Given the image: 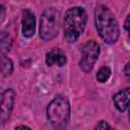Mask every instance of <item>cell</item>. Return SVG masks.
I'll use <instances>...</instances> for the list:
<instances>
[{
    "label": "cell",
    "mask_w": 130,
    "mask_h": 130,
    "mask_svg": "<svg viewBox=\"0 0 130 130\" xmlns=\"http://www.w3.org/2000/svg\"><path fill=\"white\" fill-rule=\"evenodd\" d=\"M95 26L105 43L109 45L115 44L120 36V28L113 12L103 4L95 7L94 10Z\"/></svg>",
    "instance_id": "1"
},
{
    "label": "cell",
    "mask_w": 130,
    "mask_h": 130,
    "mask_svg": "<svg viewBox=\"0 0 130 130\" xmlns=\"http://www.w3.org/2000/svg\"><path fill=\"white\" fill-rule=\"evenodd\" d=\"M86 12L81 7H71L66 11L64 18V38L67 42H75L83 32L86 24Z\"/></svg>",
    "instance_id": "2"
},
{
    "label": "cell",
    "mask_w": 130,
    "mask_h": 130,
    "mask_svg": "<svg viewBox=\"0 0 130 130\" xmlns=\"http://www.w3.org/2000/svg\"><path fill=\"white\" fill-rule=\"evenodd\" d=\"M47 118L56 129L66 128L70 119V104L65 95H57L47 108Z\"/></svg>",
    "instance_id": "3"
},
{
    "label": "cell",
    "mask_w": 130,
    "mask_h": 130,
    "mask_svg": "<svg viewBox=\"0 0 130 130\" xmlns=\"http://www.w3.org/2000/svg\"><path fill=\"white\" fill-rule=\"evenodd\" d=\"M61 13L55 7L47 8L40 20V37L44 41H51L54 39L60 28Z\"/></svg>",
    "instance_id": "4"
},
{
    "label": "cell",
    "mask_w": 130,
    "mask_h": 130,
    "mask_svg": "<svg viewBox=\"0 0 130 130\" xmlns=\"http://www.w3.org/2000/svg\"><path fill=\"white\" fill-rule=\"evenodd\" d=\"M81 52L82 57L79 63L80 68L82 69V71L86 73L90 72L100 55V46L94 41H87L82 46Z\"/></svg>",
    "instance_id": "5"
},
{
    "label": "cell",
    "mask_w": 130,
    "mask_h": 130,
    "mask_svg": "<svg viewBox=\"0 0 130 130\" xmlns=\"http://www.w3.org/2000/svg\"><path fill=\"white\" fill-rule=\"evenodd\" d=\"M15 96L16 93L12 88L6 89L3 92L0 103V123L4 124L9 119L15 103Z\"/></svg>",
    "instance_id": "6"
},
{
    "label": "cell",
    "mask_w": 130,
    "mask_h": 130,
    "mask_svg": "<svg viewBox=\"0 0 130 130\" xmlns=\"http://www.w3.org/2000/svg\"><path fill=\"white\" fill-rule=\"evenodd\" d=\"M22 34L25 38H30L34 36L36 30V17L35 14L28 10L25 9L22 11Z\"/></svg>",
    "instance_id": "7"
},
{
    "label": "cell",
    "mask_w": 130,
    "mask_h": 130,
    "mask_svg": "<svg viewBox=\"0 0 130 130\" xmlns=\"http://www.w3.org/2000/svg\"><path fill=\"white\" fill-rule=\"evenodd\" d=\"M46 63L48 66H63L66 63V55L59 48H53L46 54Z\"/></svg>",
    "instance_id": "8"
},
{
    "label": "cell",
    "mask_w": 130,
    "mask_h": 130,
    "mask_svg": "<svg viewBox=\"0 0 130 130\" xmlns=\"http://www.w3.org/2000/svg\"><path fill=\"white\" fill-rule=\"evenodd\" d=\"M128 102H129V87H126L118 91L114 95V104L120 112H124L127 110Z\"/></svg>",
    "instance_id": "9"
},
{
    "label": "cell",
    "mask_w": 130,
    "mask_h": 130,
    "mask_svg": "<svg viewBox=\"0 0 130 130\" xmlns=\"http://www.w3.org/2000/svg\"><path fill=\"white\" fill-rule=\"evenodd\" d=\"M12 47V39L9 34L2 31L0 32V53L6 54Z\"/></svg>",
    "instance_id": "10"
},
{
    "label": "cell",
    "mask_w": 130,
    "mask_h": 130,
    "mask_svg": "<svg viewBox=\"0 0 130 130\" xmlns=\"http://www.w3.org/2000/svg\"><path fill=\"white\" fill-rule=\"evenodd\" d=\"M13 71V63L12 61L6 57L1 56L0 57V73L3 76H9Z\"/></svg>",
    "instance_id": "11"
},
{
    "label": "cell",
    "mask_w": 130,
    "mask_h": 130,
    "mask_svg": "<svg viewBox=\"0 0 130 130\" xmlns=\"http://www.w3.org/2000/svg\"><path fill=\"white\" fill-rule=\"evenodd\" d=\"M111 76V69L108 66L102 67L96 73V79L100 82H106Z\"/></svg>",
    "instance_id": "12"
},
{
    "label": "cell",
    "mask_w": 130,
    "mask_h": 130,
    "mask_svg": "<svg viewBox=\"0 0 130 130\" xmlns=\"http://www.w3.org/2000/svg\"><path fill=\"white\" fill-rule=\"evenodd\" d=\"M94 130H114L110 124H108L106 121H100L94 127Z\"/></svg>",
    "instance_id": "13"
},
{
    "label": "cell",
    "mask_w": 130,
    "mask_h": 130,
    "mask_svg": "<svg viewBox=\"0 0 130 130\" xmlns=\"http://www.w3.org/2000/svg\"><path fill=\"white\" fill-rule=\"evenodd\" d=\"M5 18V7L0 4V22H2Z\"/></svg>",
    "instance_id": "14"
},
{
    "label": "cell",
    "mask_w": 130,
    "mask_h": 130,
    "mask_svg": "<svg viewBox=\"0 0 130 130\" xmlns=\"http://www.w3.org/2000/svg\"><path fill=\"white\" fill-rule=\"evenodd\" d=\"M125 29L128 31L129 30V15L127 16L126 20H125Z\"/></svg>",
    "instance_id": "15"
},
{
    "label": "cell",
    "mask_w": 130,
    "mask_h": 130,
    "mask_svg": "<svg viewBox=\"0 0 130 130\" xmlns=\"http://www.w3.org/2000/svg\"><path fill=\"white\" fill-rule=\"evenodd\" d=\"M14 130H30V128H28V127H26V126H18V127H16Z\"/></svg>",
    "instance_id": "16"
},
{
    "label": "cell",
    "mask_w": 130,
    "mask_h": 130,
    "mask_svg": "<svg viewBox=\"0 0 130 130\" xmlns=\"http://www.w3.org/2000/svg\"><path fill=\"white\" fill-rule=\"evenodd\" d=\"M129 63H127L126 64V66H125V74L127 75V76H129Z\"/></svg>",
    "instance_id": "17"
}]
</instances>
